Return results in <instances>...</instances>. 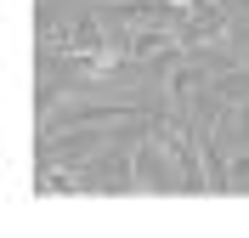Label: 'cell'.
Returning a JSON list of instances; mask_svg holds the SVG:
<instances>
[{
  "instance_id": "6da1fadb",
  "label": "cell",
  "mask_w": 249,
  "mask_h": 238,
  "mask_svg": "<svg viewBox=\"0 0 249 238\" xmlns=\"http://www.w3.org/2000/svg\"><path fill=\"white\" fill-rule=\"evenodd\" d=\"M227 187L249 193V142H227Z\"/></svg>"
}]
</instances>
